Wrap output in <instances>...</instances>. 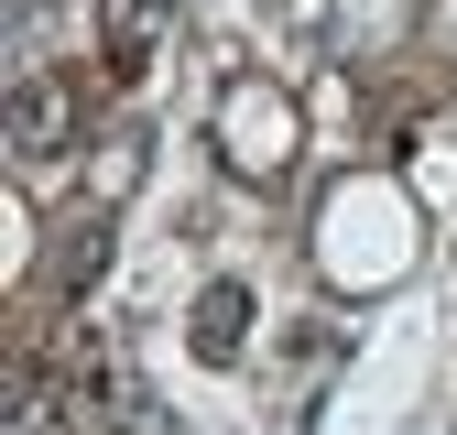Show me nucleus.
<instances>
[{"label":"nucleus","mask_w":457,"mask_h":435,"mask_svg":"<svg viewBox=\"0 0 457 435\" xmlns=\"http://www.w3.org/2000/svg\"><path fill=\"white\" fill-rule=\"evenodd\" d=\"M98 33H109V77H142L153 33H163V0H98Z\"/></svg>","instance_id":"2"},{"label":"nucleus","mask_w":457,"mask_h":435,"mask_svg":"<svg viewBox=\"0 0 457 435\" xmlns=\"http://www.w3.org/2000/svg\"><path fill=\"white\" fill-rule=\"evenodd\" d=\"M98 250H109V218H98V207H77V229L54 240V272H66V283H87V272H98Z\"/></svg>","instance_id":"4"},{"label":"nucleus","mask_w":457,"mask_h":435,"mask_svg":"<svg viewBox=\"0 0 457 435\" xmlns=\"http://www.w3.org/2000/svg\"><path fill=\"white\" fill-rule=\"evenodd\" d=\"M66 131H77L66 77H22L12 87V152H66Z\"/></svg>","instance_id":"1"},{"label":"nucleus","mask_w":457,"mask_h":435,"mask_svg":"<svg viewBox=\"0 0 457 435\" xmlns=\"http://www.w3.org/2000/svg\"><path fill=\"white\" fill-rule=\"evenodd\" d=\"M240 338H251V294H240V283H207V305H196V349H207V359H240Z\"/></svg>","instance_id":"3"}]
</instances>
